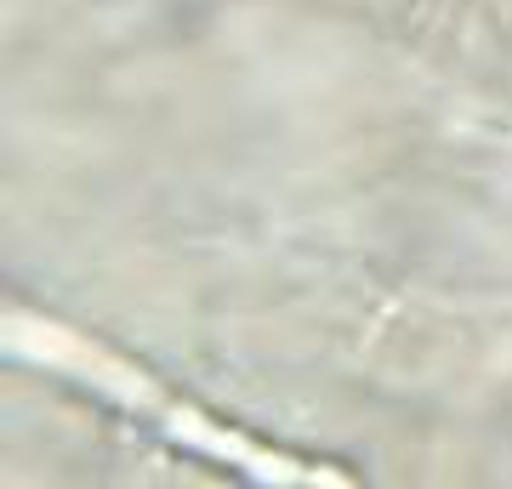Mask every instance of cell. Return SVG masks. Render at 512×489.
<instances>
[{
  "label": "cell",
  "mask_w": 512,
  "mask_h": 489,
  "mask_svg": "<svg viewBox=\"0 0 512 489\" xmlns=\"http://www.w3.org/2000/svg\"><path fill=\"white\" fill-rule=\"evenodd\" d=\"M6 330H12L18 353H35V359L63 364L69 376H86L92 387L114 393L120 404L143 410V416H154L165 433L177 438V444H194V450L217 455V461H234V467H245L251 478H262V484H348V472L302 467V461H291V455H274V450H262V444H251V438H239V433H228V427H217V421H205L200 410H188V404H171L160 387L143 376V370L120 364L114 353H97L92 342L69 336L63 325H35V319H23V313H18V319H6Z\"/></svg>",
  "instance_id": "1"
}]
</instances>
